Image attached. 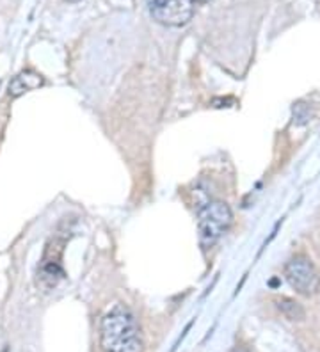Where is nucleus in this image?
<instances>
[{
    "label": "nucleus",
    "instance_id": "obj_1",
    "mask_svg": "<svg viewBox=\"0 0 320 352\" xmlns=\"http://www.w3.org/2000/svg\"><path fill=\"white\" fill-rule=\"evenodd\" d=\"M100 347L102 352H142L141 329L130 309L114 306L105 314L100 324Z\"/></svg>",
    "mask_w": 320,
    "mask_h": 352
},
{
    "label": "nucleus",
    "instance_id": "obj_2",
    "mask_svg": "<svg viewBox=\"0 0 320 352\" xmlns=\"http://www.w3.org/2000/svg\"><path fill=\"white\" fill-rule=\"evenodd\" d=\"M233 221L231 208L224 201H210L200 210L198 228H200L201 245L209 250L217 244Z\"/></svg>",
    "mask_w": 320,
    "mask_h": 352
},
{
    "label": "nucleus",
    "instance_id": "obj_3",
    "mask_svg": "<svg viewBox=\"0 0 320 352\" xmlns=\"http://www.w3.org/2000/svg\"><path fill=\"white\" fill-rule=\"evenodd\" d=\"M155 22L166 27H184L196 13L192 0H146Z\"/></svg>",
    "mask_w": 320,
    "mask_h": 352
},
{
    "label": "nucleus",
    "instance_id": "obj_4",
    "mask_svg": "<svg viewBox=\"0 0 320 352\" xmlns=\"http://www.w3.org/2000/svg\"><path fill=\"white\" fill-rule=\"evenodd\" d=\"M285 276L295 292L312 297L320 290V276L306 256H294L285 265Z\"/></svg>",
    "mask_w": 320,
    "mask_h": 352
},
{
    "label": "nucleus",
    "instance_id": "obj_5",
    "mask_svg": "<svg viewBox=\"0 0 320 352\" xmlns=\"http://www.w3.org/2000/svg\"><path fill=\"white\" fill-rule=\"evenodd\" d=\"M43 86V77L32 69H25L18 74L13 80L9 82V96L18 98V96L25 95L29 91L38 89Z\"/></svg>",
    "mask_w": 320,
    "mask_h": 352
},
{
    "label": "nucleus",
    "instance_id": "obj_6",
    "mask_svg": "<svg viewBox=\"0 0 320 352\" xmlns=\"http://www.w3.org/2000/svg\"><path fill=\"white\" fill-rule=\"evenodd\" d=\"M277 308L281 309L283 315L290 320H303L304 318V309L292 299H279L277 301Z\"/></svg>",
    "mask_w": 320,
    "mask_h": 352
},
{
    "label": "nucleus",
    "instance_id": "obj_7",
    "mask_svg": "<svg viewBox=\"0 0 320 352\" xmlns=\"http://www.w3.org/2000/svg\"><path fill=\"white\" fill-rule=\"evenodd\" d=\"M194 4H205V2H209V0H192Z\"/></svg>",
    "mask_w": 320,
    "mask_h": 352
},
{
    "label": "nucleus",
    "instance_id": "obj_8",
    "mask_svg": "<svg viewBox=\"0 0 320 352\" xmlns=\"http://www.w3.org/2000/svg\"><path fill=\"white\" fill-rule=\"evenodd\" d=\"M68 2H81V0H68Z\"/></svg>",
    "mask_w": 320,
    "mask_h": 352
}]
</instances>
